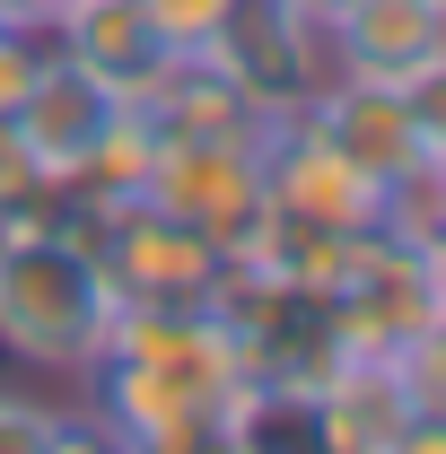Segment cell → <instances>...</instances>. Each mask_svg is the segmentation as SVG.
Returning <instances> with one entry per match:
<instances>
[{
  "instance_id": "10",
  "label": "cell",
  "mask_w": 446,
  "mask_h": 454,
  "mask_svg": "<svg viewBox=\"0 0 446 454\" xmlns=\"http://www.w3.org/2000/svg\"><path fill=\"white\" fill-rule=\"evenodd\" d=\"M140 114L158 122V140H263L280 114H263L211 53H175L158 70V88L140 97Z\"/></svg>"
},
{
  "instance_id": "7",
  "label": "cell",
  "mask_w": 446,
  "mask_h": 454,
  "mask_svg": "<svg viewBox=\"0 0 446 454\" xmlns=\"http://www.w3.org/2000/svg\"><path fill=\"white\" fill-rule=\"evenodd\" d=\"M44 35H53V53H70L79 70H97L114 97H131V106L158 88V70L175 61L140 0H53Z\"/></svg>"
},
{
  "instance_id": "4",
  "label": "cell",
  "mask_w": 446,
  "mask_h": 454,
  "mask_svg": "<svg viewBox=\"0 0 446 454\" xmlns=\"http://www.w3.org/2000/svg\"><path fill=\"white\" fill-rule=\"evenodd\" d=\"M227 79L254 97L263 114H298L324 79H333V53H324V27L289 0H227L219 35L202 44Z\"/></svg>"
},
{
  "instance_id": "11",
  "label": "cell",
  "mask_w": 446,
  "mask_h": 454,
  "mask_svg": "<svg viewBox=\"0 0 446 454\" xmlns=\"http://www.w3.org/2000/svg\"><path fill=\"white\" fill-rule=\"evenodd\" d=\"M44 446H106V437H97L88 402L61 411V402H44V394L0 385V454H44Z\"/></svg>"
},
{
  "instance_id": "6",
  "label": "cell",
  "mask_w": 446,
  "mask_h": 454,
  "mask_svg": "<svg viewBox=\"0 0 446 454\" xmlns=\"http://www.w3.org/2000/svg\"><path fill=\"white\" fill-rule=\"evenodd\" d=\"M123 106H131V97H114L97 70H79L70 53H44L36 88L18 97V114H9V122H18L27 158L53 175V184H70V175H79V158L114 131V114H123Z\"/></svg>"
},
{
  "instance_id": "1",
  "label": "cell",
  "mask_w": 446,
  "mask_h": 454,
  "mask_svg": "<svg viewBox=\"0 0 446 454\" xmlns=\"http://www.w3.org/2000/svg\"><path fill=\"white\" fill-rule=\"evenodd\" d=\"M114 324V280L79 219H0V349L36 376H88Z\"/></svg>"
},
{
  "instance_id": "17",
  "label": "cell",
  "mask_w": 446,
  "mask_h": 454,
  "mask_svg": "<svg viewBox=\"0 0 446 454\" xmlns=\"http://www.w3.org/2000/svg\"><path fill=\"white\" fill-rule=\"evenodd\" d=\"M289 9H307L315 27H333V18H341V9H350V0H289Z\"/></svg>"
},
{
  "instance_id": "9",
  "label": "cell",
  "mask_w": 446,
  "mask_h": 454,
  "mask_svg": "<svg viewBox=\"0 0 446 454\" xmlns=\"http://www.w3.org/2000/svg\"><path fill=\"white\" fill-rule=\"evenodd\" d=\"M307 411H315V446L333 454H402V428H411V394L394 358H333L307 385Z\"/></svg>"
},
{
  "instance_id": "12",
  "label": "cell",
  "mask_w": 446,
  "mask_h": 454,
  "mask_svg": "<svg viewBox=\"0 0 446 454\" xmlns=\"http://www.w3.org/2000/svg\"><path fill=\"white\" fill-rule=\"evenodd\" d=\"M394 376L411 394V419L446 428V315H429V324H411V333L394 340Z\"/></svg>"
},
{
  "instance_id": "3",
  "label": "cell",
  "mask_w": 446,
  "mask_h": 454,
  "mask_svg": "<svg viewBox=\"0 0 446 454\" xmlns=\"http://www.w3.org/2000/svg\"><path fill=\"white\" fill-rule=\"evenodd\" d=\"M263 140H158L140 201H158L167 219L202 227L219 254H236L263 219Z\"/></svg>"
},
{
  "instance_id": "13",
  "label": "cell",
  "mask_w": 446,
  "mask_h": 454,
  "mask_svg": "<svg viewBox=\"0 0 446 454\" xmlns=\"http://www.w3.org/2000/svg\"><path fill=\"white\" fill-rule=\"evenodd\" d=\"M149 9V27L167 35V53H202L211 35H219V18H227V0H140Z\"/></svg>"
},
{
  "instance_id": "2",
  "label": "cell",
  "mask_w": 446,
  "mask_h": 454,
  "mask_svg": "<svg viewBox=\"0 0 446 454\" xmlns=\"http://www.w3.org/2000/svg\"><path fill=\"white\" fill-rule=\"evenodd\" d=\"M79 236L97 245L114 280V306H202L211 271H219V245L202 227L167 219L158 201H114V210H70Z\"/></svg>"
},
{
  "instance_id": "15",
  "label": "cell",
  "mask_w": 446,
  "mask_h": 454,
  "mask_svg": "<svg viewBox=\"0 0 446 454\" xmlns=\"http://www.w3.org/2000/svg\"><path fill=\"white\" fill-rule=\"evenodd\" d=\"M53 0H0V27H44Z\"/></svg>"
},
{
  "instance_id": "14",
  "label": "cell",
  "mask_w": 446,
  "mask_h": 454,
  "mask_svg": "<svg viewBox=\"0 0 446 454\" xmlns=\"http://www.w3.org/2000/svg\"><path fill=\"white\" fill-rule=\"evenodd\" d=\"M53 53V35L44 27H0V114H18V97L36 88V70Z\"/></svg>"
},
{
  "instance_id": "18",
  "label": "cell",
  "mask_w": 446,
  "mask_h": 454,
  "mask_svg": "<svg viewBox=\"0 0 446 454\" xmlns=\"http://www.w3.org/2000/svg\"><path fill=\"white\" fill-rule=\"evenodd\" d=\"M438 9H446V0H438Z\"/></svg>"
},
{
  "instance_id": "8",
  "label": "cell",
  "mask_w": 446,
  "mask_h": 454,
  "mask_svg": "<svg viewBox=\"0 0 446 454\" xmlns=\"http://www.w3.org/2000/svg\"><path fill=\"white\" fill-rule=\"evenodd\" d=\"M324 53L350 79H394L411 88L429 61L446 53V9L438 0H350L333 27H324Z\"/></svg>"
},
{
  "instance_id": "5",
  "label": "cell",
  "mask_w": 446,
  "mask_h": 454,
  "mask_svg": "<svg viewBox=\"0 0 446 454\" xmlns=\"http://www.w3.org/2000/svg\"><path fill=\"white\" fill-rule=\"evenodd\" d=\"M298 122L333 149L341 167H359L377 192H386L394 175H411L420 158H429L420 114H411V88H394V79H350V70H333V79L298 106Z\"/></svg>"
},
{
  "instance_id": "16",
  "label": "cell",
  "mask_w": 446,
  "mask_h": 454,
  "mask_svg": "<svg viewBox=\"0 0 446 454\" xmlns=\"http://www.w3.org/2000/svg\"><path fill=\"white\" fill-rule=\"evenodd\" d=\"M420 254H429V288H438V315H446V227L420 245Z\"/></svg>"
}]
</instances>
